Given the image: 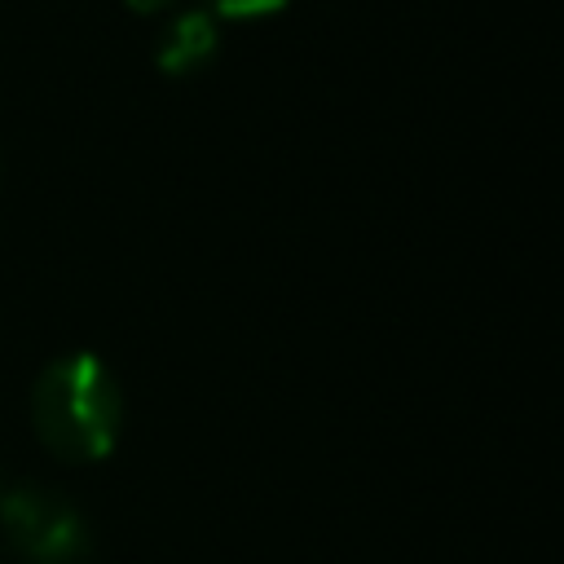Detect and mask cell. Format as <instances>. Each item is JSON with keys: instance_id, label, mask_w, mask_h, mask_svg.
<instances>
[{"instance_id": "obj_3", "label": "cell", "mask_w": 564, "mask_h": 564, "mask_svg": "<svg viewBox=\"0 0 564 564\" xmlns=\"http://www.w3.org/2000/svg\"><path fill=\"white\" fill-rule=\"evenodd\" d=\"M220 48V26L207 9H185L176 18H167V26L159 31V70L163 75H194L203 70Z\"/></svg>"}, {"instance_id": "obj_2", "label": "cell", "mask_w": 564, "mask_h": 564, "mask_svg": "<svg viewBox=\"0 0 564 564\" xmlns=\"http://www.w3.org/2000/svg\"><path fill=\"white\" fill-rule=\"evenodd\" d=\"M0 533L22 564H84L93 555L84 511L44 485H18L0 498Z\"/></svg>"}, {"instance_id": "obj_1", "label": "cell", "mask_w": 564, "mask_h": 564, "mask_svg": "<svg viewBox=\"0 0 564 564\" xmlns=\"http://www.w3.org/2000/svg\"><path fill=\"white\" fill-rule=\"evenodd\" d=\"M31 423L62 463H97L115 449L123 427V392L110 366L93 352L48 361L31 388Z\"/></svg>"}, {"instance_id": "obj_5", "label": "cell", "mask_w": 564, "mask_h": 564, "mask_svg": "<svg viewBox=\"0 0 564 564\" xmlns=\"http://www.w3.org/2000/svg\"><path fill=\"white\" fill-rule=\"evenodd\" d=\"M128 4H132L137 13H163V9L172 4V0H128Z\"/></svg>"}, {"instance_id": "obj_4", "label": "cell", "mask_w": 564, "mask_h": 564, "mask_svg": "<svg viewBox=\"0 0 564 564\" xmlns=\"http://www.w3.org/2000/svg\"><path fill=\"white\" fill-rule=\"evenodd\" d=\"M207 4H212L216 18H234V22H242V18H269V13L286 9L291 0H207Z\"/></svg>"}]
</instances>
